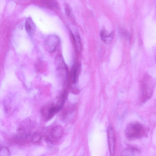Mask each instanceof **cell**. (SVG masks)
Returning <instances> with one entry per match:
<instances>
[{
    "label": "cell",
    "instance_id": "cell-1",
    "mask_svg": "<svg viewBox=\"0 0 156 156\" xmlns=\"http://www.w3.org/2000/svg\"><path fill=\"white\" fill-rule=\"evenodd\" d=\"M154 86V80L148 74H145L143 77L141 84L140 100L144 103L151 98L153 93Z\"/></svg>",
    "mask_w": 156,
    "mask_h": 156
},
{
    "label": "cell",
    "instance_id": "cell-2",
    "mask_svg": "<svg viewBox=\"0 0 156 156\" xmlns=\"http://www.w3.org/2000/svg\"><path fill=\"white\" fill-rule=\"evenodd\" d=\"M125 135L129 139H138L144 136L145 133L144 126L140 123L134 122L130 123L126 127Z\"/></svg>",
    "mask_w": 156,
    "mask_h": 156
},
{
    "label": "cell",
    "instance_id": "cell-3",
    "mask_svg": "<svg viewBox=\"0 0 156 156\" xmlns=\"http://www.w3.org/2000/svg\"><path fill=\"white\" fill-rule=\"evenodd\" d=\"M31 119H27L22 122L18 130L16 137L18 140H24L30 136L33 126Z\"/></svg>",
    "mask_w": 156,
    "mask_h": 156
},
{
    "label": "cell",
    "instance_id": "cell-4",
    "mask_svg": "<svg viewBox=\"0 0 156 156\" xmlns=\"http://www.w3.org/2000/svg\"><path fill=\"white\" fill-rule=\"evenodd\" d=\"M60 42L59 37L55 35H50L46 38L44 41L45 48L48 52L51 53L55 51Z\"/></svg>",
    "mask_w": 156,
    "mask_h": 156
},
{
    "label": "cell",
    "instance_id": "cell-5",
    "mask_svg": "<svg viewBox=\"0 0 156 156\" xmlns=\"http://www.w3.org/2000/svg\"><path fill=\"white\" fill-rule=\"evenodd\" d=\"M60 105H47L42 108L41 112L43 117L46 120L51 118L61 108Z\"/></svg>",
    "mask_w": 156,
    "mask_h": 156
},
{
    "label": "cell",
    "instance_id": "cell-6",
    "mask_svg": "<svg viewBox=\"0 0 156 156\" xmlns=\"http://www.w3.org/2000/svg\"><path fill=\"white\" fill-rule=\"evenodd\" d=\"M63 133V129L61 126H54L49 130L48 138L52 141H57L61 139Z\"/></svg>",
    "mask_w": 156,
    "mask_h": 156
},
{
    "label": "cell",
    "instance_id": "cell-7",
    "mask_svg": "<svg viewBox=\"0 0 156 156\" xmlns=\"http://www.w3.org/2000/svg\"><path fill=\"white\" fill-rule=\"evenodd\" d=\"M107 137L110 155L113 156L115 152V143L114 131L111 125H109L108 127Z\"/></svg>",
    "mask_w": 156,
    "mask_h": 156
},
{
    "label": "cell",
    "instance_id": "cell-8",
    "mask_svg": "<svg viewBox=\"0 0 156 156\" xmlns=\"http://www.w3.org/2000/svg\"><path fill=\"white\" fill-rule=\"evenodd\" d=\"M26 31L31 37L34 36L36 29L35 24L32 18L29 17L26 19L25 25Z\"/></svg>",
    "mask_w": 156,
    "mask_h": 156
},
{
    "label": "cell",
    "instance_id": "cell-9",
    "mask_svg": "<svg viewBox=\"0 0 156 156\" xmlns=\"http://www.w3.org/2000/svg\"><path fill=\"white\" fill-rule=\"evenodd\" d=\"M140 154L139 150L134 147H130L124 149L122 152L123 156H138Z\"/></svg>",
    "mask_w": 156,
    "mask_h": 156
},
{
    "label": "cell",
    "instance_id": "cell-10",
    "mask_svg": "<svg viewBox=\"0 0 156 156\" xmlns=\"http://www.w3.org/2000/svg\"><path fill=\"white\" fill-rule=\"evenodd\" d=\"M114 36L113 32L108 34L105 30H102L100 33V36L102 41L105 43H108L112 41Z\"/></svg>",
    "mask_w": 156,
    "mask_h": 156
},
{
    "label": "cell",
    "instance_id": "cell-11",
    "mask_svg": "<svg viewBox=\"0 0 156 156\" xmlns=\"http://www.w3.org/2000/svg\"><path fill=\"white\" fill-rule=\"evenodd\" d=\"M42 2L48 8L56 9L58 8V5L55 0H41Z\"/></svg>",
    "mask_w": 156,
    "mask_h": 156
},
{
    "label": "cell",
    "instance_id": "cell-12",
    "mask_svg": "<svg viewBox=\"0 0 156 156\" xmlns=\"http://www.w3.org/2000/svg\"><path fill=\"white\" fill-rule=\"evenodd\" d=\"M80 66V65H77L74 66L72 72V79L73 82L76 83L78 76V71Z\"/></svg>",
    "mask_w": 156,
    "mask_h": 156
},
{
    "label": "cell",
    "instance_id": "cell-13",
    "mask_svg": "<svg viewBox=\"0 0 156 156\" xmlns=\"http://www.w3.org/2000/svg\"><path fill=\"white\" fill-rule=\"evenodd\" d=\"M41 138V136L40 134L35 133L31 136V141L33 143L36 144L40 142Z\"/></svg>",
    "mask_w": 156,
    "mask_h": 156
},
{
    "label": "cell",
    "instance_id": "cell-14",
    "mask_svg": "<svg viewBox=\"0 0 156 156\" xmlns=\"http://www.w3.org/2000/svg\"><path fill=\"white\" fill-rule=\"evenodd\" d=\"M9 151L7 147L5 146L1 147L0 155L1 156H7L10 155Z\"/></svg>",
    "mask_w": 156,
    "mask_h": 156
},
{
    "label": "cell",
    "instance_id": "cell-15",
    "mask_svg": "<svg viewBox=\"0 0 156 156\" xmlns=\"http://www.w3.org/2000/svg\"><path fill=\"white\" fill-rule=\"evenodd\" d=\"M65 11L66 15L69 16L71 15V11L68 6H66L65 8Z\"/></svg>",
    "mask_w": 156,
    "mask_h": 156
},
{
    "label": "cell",
    "instance_id": "cell-16",
    "mask_svg": "<svg viewBox=\"0 0 156 156\" xmlns=\"http://www.w3.org/2000/svg\"><path fill=\"white\" fill-rule=\"evenodd\" d=\"M154 58H155V62H156V51L155 52Z\"/></svg>",
    "mask_w": 156,
    "mask_h": 156
}]
</instances>
